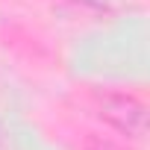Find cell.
<instances>
[{
  "mask_svg": "<svg viewBox=\"0 0 150 150\" xmlns=\"http://www.w3.org/2000/svg\"><path fill=\"white\" fill-rule=\"evenodd\" d=\"M97 115L109 127H115L118 132H124L129 138H141L147 132V106L132 94H118V91L100 94L97 97Z\"/></svg>",
  "mask_w": 150,
  "mask_h": 150,
  "instance_id": "cell-1",
  "label": "cell"
}]
</instances>
